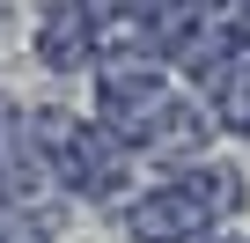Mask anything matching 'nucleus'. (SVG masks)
Segmentation results:
<instances>
[{
  "mask_svg": "<svg viewBox=\"0 0 250 243\" xmlns=\"http://www.w3.org/2000/svg\"><path fill=\"white\" fill-rule=\"evenodd\" d=\"M213 214L199 206V192L184 177H162L155 192H140L133 206H125V236L133 243H206Z\"/></svg>",
  "mask_w": 250,
  "mask_h": 243,
  "instance_id": "1",
  "label": "nucleus"
},
{
  "mask_svg": "<svg viewBox=\"0 0 250 243\" xmlns=\"http://www.w3.org/2000/svg\"><path fill=\"white\" fill-rule=\"evenodd\" d=\"M37 59L59 66V74H74V66L96 59V22L74 8V0H52V8H44V22H37Z\"/></svg>",
  "mask_w": 250,
  "mask_h": 243,
  "instance_id": "2",
  "label": "nucleus"
}]
</instances>
